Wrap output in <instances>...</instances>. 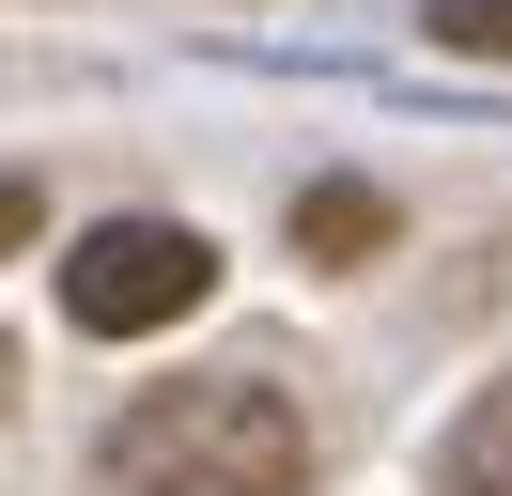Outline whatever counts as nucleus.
I'll list each match as a JSON object with an SVG mask.
<instances>
[{"label":"nucleus","instance_id":"2","mask_svg":"<svg viewBox=\"0 0 512 496\" xmlns=\"http://www.w3.org/2000/svg\"><path fill=\"white\" fill-rule=\"evenodd\" d=\"M202 295H218V248H202L187 217H109V233H78V264H63V310H78L94 341L187 326Z\"/></svg>","mask_w":512,"mask_h":496},{"label":"nucleus","instance_id":"5","mask_svg":"<svg viewBox=\"0 0 512 496\" xmlns=\"http://www.w3.org/2000/svg\"><path fill=\"white\" fill-rule=\"evenodd\" d=\"M435 47H466V62H512V0H435Z\"/></svg>","mask_w":512,"mask_h":496},{"label":"nucleus","instance_id":"6","mask_svg":"<svg viewBox=\"0 0 512 496\" xmlns=\"http://www.w3.org/2000/svg\"><path fill=\"white\" fill-rule=\"evenodd\" d=\"M47 233V202H32V171H0V248H32Z\"/></svg>","mask_w":512,"mask_h":496},{"label":"nucleus","instance_id":"3","mask_svg":"<svg viewBox=\"0 0 512 496\" xmlns=\"http://www.w3.org/2000/svg\"><path fill=\"white\" fill-rule=\"evenodd\" d=\"M435 481H450V496H512V372H497V388H481L466 419L435 434Z\"/></svg>","mask_w":512,"mask_h":496},{"label":"nucleus","instance_id":"7","mask_svg":"<svg viewBox=\"0 0 512 496\" xmlns=\"http://www.w3.org/2000/svg\"><path fill=\"white\" fill-rule=\"evenodd\" d=\"M0 388H16V341H0Z\"/></svg>","mask_w":512,"mask_h":496},{"label":"nucleus","instance_id":"4","mask_svg":"<svg viewBox=\"0 0 512 496\" xmlns=\"http://www.w3.org/2000/svg\"><path fill=\"white\" fill-rule=\"evenodd\" d=\"M295 248H311V264H373L388 202H373V186H311V202H295Z\"/></svg>","mask_w":512,"mask_h":496},{"label":"nucleus","instance_id":"1","mask_svg":"<svg viewBox=\"0 0 512 496\" xmlns=\"http://www.w3.org/2000/svg\"><path fill=\"white\" fill-rule=\"evenodd\" d=\"M295 481H311V419L264 372H187L109 419V496H295Z\"/></svg>","mask_w":512,"mask_h":496}]
</instances>
